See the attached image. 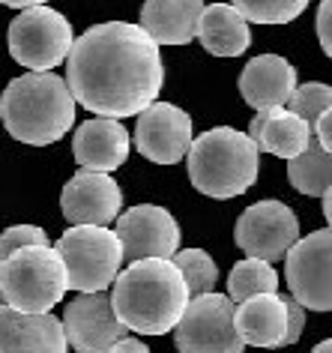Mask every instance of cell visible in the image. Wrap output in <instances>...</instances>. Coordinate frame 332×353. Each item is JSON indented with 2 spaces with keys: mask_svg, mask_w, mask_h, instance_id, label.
<instances>
[{
  "mask_svg": "<svg viewBox=\"0 0 332 353\" xmlns=\"http://www.w3.org/2000/svg\"><path fill=\"white\" fill-rule=\"evenodd\" d=\"M287 180L302 195L320 198L332 189V150H323L318 141H311L300 156L287 162Z\"/></svg>",
  "mask_w": 332,
  "mask_h": 353,
  "instance_id": "cell-22",
  "label": "cell"
},
{
  "mask_svg": "<svg viewBox=\"0 0 332 353\" xmlns=\"http://www.w3.org/2000/svg\"><path fill=\"white\" fill-rule=\"evenodd\" d=\"M0 120L15 141L48 147L75 123V99L54 72H28L12 78L0 96Z\"/></svg>",
  "mask_w": 332,
  "mask_h": 353,
  "instance_id": "cell-3",
  "label": "cell"
},
{
  "mask_svg": "<svg viewBox=\"0 0 332 353\" xmlns=\"http://www.w3.org/2000/svg\"><path fill=\"white\" fill-rule=\"evenodd\" d=\"M191 144V117L171 102H153L138 114L135 147L156 165H177Z\"/></svg>",
  "mask_w": 332,
  "mask_h": 353,
  "instance_id": "cell-13",
  "label": "cell"
},
{
  "mask_svg": "<svg viewBox=\"0 0 332 353\" xmlns=\"http://www.w3.org/2000/svg\"><path fill=\"white\" fill-rule=\"evenodd\" d=\"M117 321L138 335H168L189 305V290L174 261L144 258L117 272L111 288Z\"/></svg>",
  "mask_w": 332,
  "mask_h": 353,
  "instance_id": "cell-2",
  "label": "cell"
},
{
  "mask_svg": "<svg viewBox=\"0 0 332 353\" xmlns=\"http://www.w3.org/2000/svg\"><path fill=\"white\" fill-rule=\"evenodd\" d=\"M189 180L207 198H237L249 192L260 171V150L240 129L216 126L191 138L186 150Z\"/></svg>",
  "mask_w": 332,
  "mask_h": 353,
  "instance_id": "cell-4",
  "label": "cell"
},
{
  "mask_svg": "<svg viewBox=\"0 0 332 353\" xmlns=\"http://www.w3.org/2000/svg\"><path fill=\"white\" fill-rule=\"evenodd\" d=\"M0 353H69V344L51 312L24 314L0 305Z\"/></svg>",
  "mask_w": 332,
  "mask_h": 353,
  "instance_id": "cell-16",
  "label": "cell"
},
{
  "mask_svg": "<svg viewBox=\"0 0 332 353\" xmlns=\"http://www.w3.org/2000/svg\"><path fill=\"white\" fill-rule=\"evenodd\" d=\"M296 90V69L278 54H260L240 72V93L255 111L284 108Z\"/></svg>",
  "mask_w": 332,
  "mask_h": 353,
  "instance_id": "cell-17",
  "label": "cell"
},
{
  "mask_svg": "<svg viewBox=\"0 0 332 353\" xmlns=\"http://www.w3.org/2000/svg\"><path fill=\"white\" fill-rule=\"evenodd\" d=\"M311 353H332V341L326 339V341H320V344H314V350Z\"/></svg>",
  "mask_w": 332,
  "mask_h": 353,
  "instance_id": "cell-34",
  "label": "cell"
},
{
  "mask_svg": "<svg viewBox=\"0 0 332 353\" xmlns=\"http://www.w3.org/2000/svg\"><path fill=\"white\" fill-rule=\"evenodd\" d=\"M311 132H318V144L323 150H332V114L323 111L318 120L311 123Z\"/></svg>",
  "mask_w": 332,
  "mask_h": 353,
  "instance_id": "cell-30",
  "label": "cell"
},
{
  "mask_svg": "<svg viewBox=\"0 0 332 353\" xmlns=\"http://www.w3.org/2000/svg\"><path fill=\"white\" fill-rule=\"evenodd\" d=\"M57 254L66 267V288L75 294H96L114 285L123 252L114 231L96 225H72L57 240Z\"/></svg>",
  "mask_w": 332,
  "mask_h": 353,
  "instance_id": "cell-6",
  "label": "cell"
},
{
  "mask_svg": "<svg viewBox=\"0 0 332 353\" xmlns=\"http://www.w3.org/2000/svg\"><path fill=\"white\" fill-rule=\"evenodd\" d=\"M231 6L251 24H287L305 12L309 0H231Z\"/></svg>",
  "mask_w": 332,
  "mask_h": 353,
  "instance_id": "cell-25",
  "label": "cell"
},
{
  "mask_svg": "<svg viewBox=\"0 0 332 353\" xmlns=\"http://www.w3.org/2000/svg\"><path fill=\"white\" fill-rule=\"evenodd\" d=\"M3 6H15V10H30V6H45V0H0Z\"/></svg>",
  "mask_w": 332,
  "mask_h": 353,
  "instance_id": "cell-32",
  "label": "cell"
},
{
  "mask_svg": "<svg viewBox=\"0 0 332 353\" xmlns=\"http://www.w3.org/2000/svg\"><path fill=\"white\" fill-rule=\"evenodd\" d=\"M195 37L209 54L216 57H240L251 46L249 21L231 3H209L200 10Z\"/></svg>",
  "mask_w": 332,
  "mask_h": 353,
  "instance_id": "cell-21",
  "label": "cell"
},
{
  "mask_svg": "<svg viewBox=\"0 0 332 353\" xmlns=\"http://www.w3.org/2000/svg\"><path fill=\"white\" fill-rule=\"evenodd\" d=\"M234 326L242 344L251 347H282L287 330V312L282 294L249 296L234 305Z\"/></svg>",
  "mask_w": 332,
  "mask_h": 353,
  "instance_id": "cell-19",
  "label": "cell"
},
{
  "mask_svg": "<svg viewBox=\"0 0 332 353\" xmlns=\"http://www.w3.org/2000/svg\"><path fill=\"white\" fill-rule=\"evenodd\" d=\"M60 210H63L66 222L72 225L108 228L111 222H117L120 210H123V192L111 180V174L78 171L63 186Z\"/></svg>",
  "mask_w": 332,
  "mask_h": 353,
  "instance_id": "cell-14",
  "label": "cell"
},
{
  "mask_svg": "<svg viewBox=\"0 0 332 353\" xmlns=\"http://www.w3.org/2000/svg\"><path fill=\"white\" fill-rule=\"evenodd\" d=\"M63 81L87 111L123 120L156 102L165 66L159 46L138 24L105 21L72 42Z\"/></svg>",
  "mask_w": 332,
  "mask_h": 353,
  "instance_id": "cell-1",
  "label": "cell"
},
{
  "mask_svg": "<svg viewBox=\"0 0 332 353\" xmlns=\"http://www.w3.org/2000/svg\"><path fill=\"white\" fill-rule=\"evenodd\" d=\"M204 0H144L141 28L156 46H189L195 39Z\"/></svg>",
  "mask_w": 332,
  "mask_h": 353,
  "instance_id": "cell-20",
  "label": "cell"
},
{
  "mask_svg": "<svg viewBox=\"0 0 332 353\" xmlns=\"http://www.w3.org/2000/svg\"><path fill=\"white\" fill-rule=\"evenodd\" d=\"M318 37H320V48L323 54H332V0H320V10H318Z\"/></svg>",
  "mask_w": 332,
  "mask_h": 353,
  "instance_id": "cell-29",
  "label": "cell"
},
{
  "mask_svg": "<svg viewBox=\"0 0 332 353\" xmlns=\"http://www.w3.org/2000/svg\"><path fill=\"white\" fill-rule=\"evenodd\" d=\"M180 353H242V339L234 326V303L225 294L191 296L174 326Z\"/></svg>",
  "mask_w": 332,
  "mask_h": 353,
  "instance_id": "cell-8",
  "label": "cell"
},
{
  "mask_svg": "<svg viewBox=\"0 0 332 353\" xmlns=\"http://www.w3.org/2000/svg\"><path fill=\"white\" fill-rule=\"evenodd\" d=\"M260 294H278V272L273 270V263L258 258L240 261L228 276V299L237 305L242 299Z\"/></svg>",
  "mask_w": 332,
  "mask_h": 353,
  "instance_id": "cell-23",
  "label": "cell"
},
{
  "mask_svg": "<svg viewBox=\"0 0 332 353\" xmlns=\"http://www.w3.org/2000/svg\"><path fill=\"white\" fill-rule=\"evenodd\" d=\"M284 279L291 296L302 308H332V231H314L296 240L284 254Z\"/></svg>",
  "mask_w": 332,
  "mask_h": 353,
  "instance_id": "cell-9",
  "label": "cell"
},
{
  "mask_svg": "<svg viewBox=\"0 0 332 353\" xmlns=\"http://www.w3.org/2000/svg\"><path fill=\"white\" fill-rule=\"evenodd\" d=\"M129 150H132V141H129L126 126L111 117L84 120L72 135V156L81 165V171H117L129 159Z\"/></svg>",
  "mask_w": 332,
  "mask_h": 353,
  "instance_id": "cell-15",
  "label": "cell"
},
{
  "mask_svg": "<svg viewBox=\"0 0 332 353\" xmlns=\"http://www.w3.org/2000/svg\"><path fill=\"white\" fill-rule=\"evenodd\" d=\"M246 135L251 138V144L264 153H273L278 159H296L305 147L311 144V126L302 117H296L293 111L287 108H264L255 114L251 126Z\"/></svg>",
  "mask_w": 332,
  "mask_h": 353,
  "instance_id": "cell-18",
  "label": "cell"
},
{
  "mask_svg": "<svg viewBox=\"0 0 332 353\" xmlns=\"http://www.w3.org/2000/svg\"><path fill=\"white\" fill-rule=\"evenodd\" d=\"M329 192H332V189H329ZM329 192H323V195H320V201H323V216H326V222L332 219V195H329Z\"/></svg>",
  "mask_w": 332,
  "mask_h": 353,
  "instance_id": "cell-33",
  "label": "cell"
},
{
  "mask_svg": "<svg viewBox=\"0 0 332 353\" xmlns=\"http://www.w3.org/2000/svg\"><path fill=\"white\" fill-rule=\"evenodd\" d=\"M63 335L66 344L78 353H108L111 344H117L129 330L117 321L114 308H111L108 290H96V294H78L63 312Z\"/></svg>",
  "mask_w": 332,
  "mask_h": 353,
  "instance_id": "cell-12",
  "label": "cell"
},
{
  "mask_svg": "<svg viewBox=\"0 0 332 353\" xmlns=\"http://www.w3.org/2000/svg\"><path fill=\"white\" fill-rule=\"evenodd\" d=\"M284 299V312H287V330H284V344L282 347H287V344H296L302 339V330H305V308L296 303L293 296H282Z\"/></svg>",
  "mask_w": 332,
  "mask_h": 353,
  "instance_id": "cell-28",
  "label": "cell"
},
{
  "mask_svg": "<svg viewBox=\"0 0 332 353\" xmlns=\"http://www.w3.org/2000/svg\"><path fill=\"white\" fill-rule=\"evenodd\" d=\"M30 245H51L48 234L37 225H12L0 234V261L15 254L19 249H30Z\"/></svg>",
  "mask_w": 332,
  "mask_h": 353,
  "instance_id": "cell-27",
  "label": "cell"
},
{
  "mask_svg": "<svg viewBox=\"0 0 332 353\" xmlns=\"http://www.w3.org/2000/svg\"><path fill=\"white\" fill-rule=\"evenodd\" d=\"M117 240L126 263L144 258L171 261L180 249V225L165 207L138 204L117 216Z\"/></svg>",
  "mask_w": 332,
  "mask_h": 353,
  "instance_id": "cell-11",
  "label": "cell"
},
{
  "mask_svg": "<svg viewBox=\"0 0 332 353\" xmlns=\"http://www.w3.org/2000/svg\"><path fill=\"white\" fill-rule=\"evenodd\" d=\"M108 353H150V347L141 339H132V335H123L117 344H111Z\"/></svg>",
  "mask_w": 332,
  "mask_h": 353,
  "instance_id": "cell-31",
  "label": "cell"
},
{
  "mask_svg": "<svg viewBox=\"0 0 332 353\" xmlns=\"http://www.w3.org/2000/svg\"><path fill=\"white\" fill-rule=\"evenodd\" d=\"M234 240L246 258L276 263L300 240V219L282 201H258L237 219Z\"/></svg>",
  "mask_w": 332,
  "mask_h": 353,
  "instance_id": "cell-10",
  "label": "cell"
},
{
  "mask_svg": "<svg viewBox=\"0 0 332 353\" xmlns=\"http://www.w3.org/2000/svg\"><path fill=\"white\" fill-rule=\"evenodd\" d=\"M66 290V267L54 245H30L0 261V296L6 308L45 314Z\"/></svg>",
  "mask_w": 332,
  "mask_h": 353,
  "instance_id": "cell-5",
  "label": "cell"
},
{
  "mask_svg": "<svg viewBox=\"0 0 332 353\" xmlns=\"http://www.w3.org/2000/svg\"><path fill=\"white\" fill-rule=\"evenodd\" d=\"M329 105H332V87L320 84V81H311V84H300V87H296L284 108L293 111L296 117H302L311 126V123L318 120L323 111H329Z\"/></svg>",
  "mask_w": 332,
  "mask_h": 353,
  "instance_id": "cell-26",
  "label": "cell"
},
{
  "mask_svg": "<svg viewBox=\"0 0 332 353\" xmlns=\"http://www.w3.org/2000/svg\"><path fill=\"white\" fill-rule=\"evenodd\" d=\"M171 261H174V267L180 270L183 281H186L189 296L213 294V288L218 281V267L204 249H183L174 254Z\"/></svg>",
  "mask_w": 332,
  "mask_h": 353,
  "instance_id": "cell-24",
  "label": "cell"
},
{
  "mask_svg": "<svg viewBox=\"0 0 332 353\" xmlns=\"http://www.w3.org/2000/svg\"><path fill=\"white\" fill-rule=\"evenodd\" d=\"M72 24L51 6H30L10 24L6 46L15 63L30 72H48L63 63L72 48Z\"/></svg>",
  "mask_w": 332,
  "mask_h": 353,
  "instance_id": "cell-7",
  "label": "cell"
},
{
  "mask_svg": "<svg viewBox=\"0 0 332 353\" xmlns=\"http://www.w3.org/2000/svg\"><path fill=\"white\" fill-rule=\"evenodd\" d=\"M0 305H3V296H0Z\"/></svg>",
  "mask_w": 332,
  "mask_h": 353,
  "instance_id": "cell-35",
  "label": "cell"
}]
</instances>
